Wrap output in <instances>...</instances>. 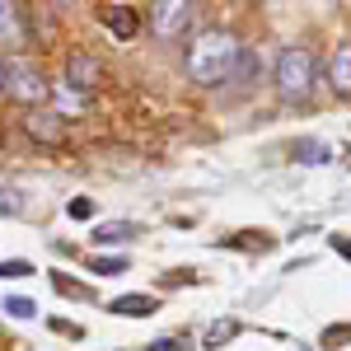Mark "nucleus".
Wrapping results in <instances>:
<instances>
[{"label": "nucleus", "mask_w": 351, "mask_h": 351, "mask_svg": "<svg viewBox=\"0 0 351 351\" xmlns=\"http://www.w3.org/2000/svg\"><path fill=\"white\" fill-rule=\"evenodd\" d=\"M243 61V43L230 33V28H197L188 38V52H183V71H188L192 84H202V89H220V84L234 80V71H239Z\"/></svg>", "instance_id": "1"}, {"label": "nucleus", "mask_w": 351, "mask_h": 351, "mask_svg": "<svg viewBox=\"0 0 351 351\" xmlns=\"http://www.w3.org/2000/svg\"><path fill=\"white\" fill-rule=\"evenodd\" d=\"M271 84H276V99L281 104H291V108L309 104L314 89H319V56L309 52V47H300V43L281 47L276 52V66H271Z\"/></svg>", "instance_id": "2"}, {"label": "nucleus", "mask_w": 351, "mask_h": 351, "mask_svg": "<svg viewBox=\"0 0 351 351\" xmlns=\"http://www.w3.org/2000/svg\"><path fill=\"white\" fill-rule=\"evenodd\" d=\"M5 99H14L24 112L28 108H47L52 80H47V71L38 66L33 52H10L5 56Z\"/></svg>", "instance_id": "3"}, {"label": "nucleus", "mask_w": 351, "mask_h": 351, "mask_svg": "<svg viewBox=\"0 0 351 351\" xmlns=\"http://www.w3.org/2000/svg\"><path fill=\"white\" fill-rule=\"evenodd\" d=\"M197 28V5L192 0H155L150 5V33L160 43H183Z\"/></svg>", "instance_id": "4"}, {"label": "nucleus", "mask_w": 351, "mask_h": 351, "mask_svg": "<svg viewBox=\"0 0 351 351\" xmlns=\"http://www.w3.org/2000/svg\"><path fill=\"white\" fill-rule=\"evenodd\" d=\"M61 80L71 84V89H80V94L94 99V94L108 84V66H104L94 52H71L66 61H61Z\"/></svg>", "instance_id": "5"}, {"label": "nucleus", "mask_w": 351, "mask_h": 351, "mask_svg": "<svg viewBox=\"0 0 351 351\" xmlns=\"http://www.w3.org/2000/svg\"><path fill=\"white\" fill-rule=\"evenodd\" d=\"M19 127H24L28 141H38V145H52V150L71 141V127H66V117H56L52 108H28Z\"/></svg>", "instance_id": "6"}, {"label": "nucleus", "mask_w": 351, "mask_h": 351, "mask_svg": "<svg viewBox=\"0 0 351 351\" xmlns=\"http://www.w3.org/2000/svg\"><path fill=\"white\" fill-rule=\"evenodd\" d=\"M0 47H5V56L14 52V47H28L24 10H19L14 0H0Z\"/></svg>", "instance_id": "7"}, {"label": "nucleus", "mask_w": 351, "mask_h": 351, "mask_svg": "<svg viewBox=\"0 0 351 351\" xmlns=\"http://www.w3.org/2000/svg\"><path fill=\"white\" fill-rule=\"evenodd\" d=\"M328 89L337 99H351V43H337L328 52Z\"/></svg>", "instance_id": "8"}, {"label": "nucleus", "mask_w": 351, "mask_h": 351, "mask_svg": "<svg viewBox=\"0 0 351 351\" xmlns=\"http://www.w3.org/2000/svg\"><path fill=\"white\" fill-rule=\"evenodd\" d=\"M99 19H104V28H108L117 43H132L136 28H141V14H136L132 5H104V10H99Z\"/></svg>", "instance_id": "9"}, {"label": "nucleus", "mask_w": 351, "mask_h": 351, "mask_svg": "<svg viewBox=\"0 0 351 351\" xmlns=\"http://www.w3.org/2000/svg\"><path fill=\"white\" fill-rule=\"evenodd\" d=\"M47 108H52L56 117H71V112H89V94H80V89H71V84L61 80V84H52V99H47Z\"/></svg>", "instance_id": "10"}, {"label": "nucleus", "mask_w": 351, "mask_h": 351, "mask_svg": "<svg viewBox=\"0 0 351 351\" xmlns=\"http://www.w3.org/2000/svg\"><path fill=\"white\" fill-rule=\"evenodd\" d=\"M108 309H112V314H122V319H145V314L160 309V300H155V295H122V300H112Z\"/></svg>", "instance_id": "11"}, {"label": "nucleus", "mask_w": 351, "mask_h": 351, "mask_svg": "<svg viewBox=\"0 0 351 351\" xmlns=\"http://www.w3.org/2000/svg\"><path fill=\"white\" fill-rule=\"evenodd\" d=\"M234 332H239V324H234V319H216V324L206 328V337H202V347H225V342H230Z\"/></svg>", "instance_id": "12"}, {"label": "nucleus", "mask_w": 351, "mask_h": 351, "mask_svg": "<svg viewBox=\"0 0 351 351\" xmlns=\"http://www.w3.org/2000/svg\"><path fill=\"white\" fill-rule=\"evenodd\" d=\"M127 239H136L132 225H99V230H94V243H104V248H108V243H127Z\"/></svg>", "instance_id": "13"}, {"label": "nucleus", "mask_w": 351, "mask_h": 351, "mask_svg": "<svg viewBox=\"0 0 351 351\" xmlns=\"http://www.w3.org/2000/svg\"><path fill=\"white\" fill-rule=\"evenodd\" d=\"M295 155H300L304 164H324V160H328V145H324V141H300Z\"/></svg>", "instance_id": "14"}, {"label": "nucleus", "mask_w": 351, "mask_h": 351, "mask_svg": "<svg viewBox=\"0 0 351 351\" xmlns=\"http://www.w3.org/2000/svg\"><path fill=\"white\" fill-rule=\"evenodd\" d=\"M19 211H24L19 188H0V216H19Z\"/></svg>", "instance_id": "15"}, {"label": "nucleus", "mask_w": 351, "mask_h": 351, "mask_svg": "<svg viewBox=\"0 0 351 351\" xmlns=\"http://www.w3.org/2000/svg\"><path fill=\"white\" fill-rule=\"evenodd\" d=\"M5 314H14V319H33V314H38V304L24 300V295H10V300H5Z\"/></svg>", "instance_id": "16"}, {"label": "nucleus", "mask_w": 351, "mask_h": 351, "mask_svg": "<svg viewBox=\"0 0 351 351\" xmlns=\"http://www.w3.org/2000/svg\"><path fill=\"white\" fill-rule=\"evenodd\" d=\"M89 267L99 271V276H117V271H127V263H122V258H94Z\"/></svg>", "instance_id": "17"}, {"label": "nucleus", "mask_w": 351, "mask_h": 351, "mask_svg": "<svg viewBox=\"0 0 351 351\" xmlns=\"http://www.w3.org/2000/svg\"><path fill=\"white\" fill-rule=\"evenodd\" d=\"M28 271H33V263H19V258L0 263V276H10V281H14V276H28Z\"/></svg>", "instance_id": "18"}, {"label": "nucleus", "mask_w": 351, "mask_h": 351, "mask_svg": "<svg viewBox=\"0 0 351 351\" xmlns=\"http://www.w3.org/2000/svg\"><path fill=\"white\" fill-rule=\"evenodd\" d=\"M150 351H188V342H183V337H160Z\"/></svg>", "instance_id": "19"}, {"label": "nucleus", "mask_w": 351, "mask_h": 351, "mask_svg": "<svg viewBox=\"0 0 351 351\" xmlns=\"http://www.w3.org/2000/svg\"><path fill=\"white\" fill-rule=\"evenodd\" d=\"M66 211H71L75 220H84V216H94V202H84V197H80V202H71Z\"/></svg>", "instance_id": "20"}, {"label": "nucleus", "mask_w": 351, "mask_h": 351, "mask_svg": "<svg viewBox=\"0 0 351 351\" xmlns=\"http://www.w3.org/2000/svg\"><path fill=\"white\" fill-rule=\"evenodd\" d=\"M0 99H5V52H0Z\"/></svg>", "instance_id": "21"}, {"label": "nucleus", "mask_w": 351, "mask_h": 351, "mask_svg": "<svg viewBox=\"0 0 351 351\" xmlns=\"http://www.w3.org/2000/svg\"><path fill=\"white\" fill-rule=\"evenodd\" d=\"M332 248H342V253H347V258H351V243H342V239H332Z\"/></svg>", "instance_id": "22"}]
</instances>
